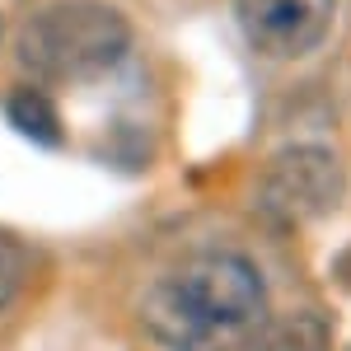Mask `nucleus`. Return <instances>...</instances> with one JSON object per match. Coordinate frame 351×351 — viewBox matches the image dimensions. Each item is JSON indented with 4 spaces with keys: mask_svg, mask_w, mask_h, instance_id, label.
I'll use <instances>...</instances> for the list:
<instances>
[{
    "mask_svg": "<svg viewBox=\"0 0 351 351\" xmlns=\"http://www.w3.org/2000/svg\"><path fill=\"white\" fill-rule=\"evenodd\" d=\"M19 281H24V258H19V248H14V243L0 234V309L14 300Z\"/></svg>",
    "mask_w": 351,
    "mask_h": 351,
    "instance_id": "7",
    "label": "nucleus"
},
{
    "mask_svg": "<svg viewBox=\"0 0 351 351\" xmlns=\"http://www.w3.org/2000/svg\"><path fill=\"white\" fill-rule=\"evenodd\" d=\"M337 178H342V169H337L332 155H324V150H295V155L271 164L267 192L276 202H300V211H324L328 202L337 197Z\"/></svg>",
    "mask_w": 351,
    "mask_h": 351,
    "instance_id": "4",
    "label": "nucleus"
},
{
    "mask_svg": "<svg viewBox=\"0 0 351 351\" xmlns=\"http://www.w3.org/2000/svg\"><path fill=\"white\" fill-rule=\"evenodd\" d=\"M127 47H132L127 19L99 0H61L38 10L19 43L24 66L52 84L99 80L127 56Z\"/></svg>",
    "mask_w": 351,
    "mask_h": 351,
    "instance_id": "2",
    "label": "nucleus"
},
{
    "mask_svg": "<svg viewBox=\"0 0 351 351\" xmlns=\"http://www.w3.org/2000/svg\"><path fill=\"white\" fill-rule=\"evenodd\" d=\"M337 0H234L243 38L263 56L291 61L324 43Z\"/></svg>",
    "mask_w": 351,
    "mask_h": 351,
    "instance_id": "3",
    "label": "nucleus"
},
{
    "mask_svg": "<svg viewBox=\"0 0 351 351\" xmlns=\"http://www.w3.org/2000/svg\"><path fill=\"white\" fill-rule=\"evenodd\" d=\"M328 332L319 319H281L271 328H258L248 351H324Z\"/></svg>",
    "mask_w": 351,
    "mask_h": 351,
    "instance_id": "5",
    "label": "nucleus"
},
{
    "mask_svg": "<svg viewBox=\"0 0 351 351\" xmlns=\"http://www.w3.org/2000/svg\"><path fill=\"white\" fill-rule=\"evenodd\" d=\"M5 112H10V122L28 136V141H43V145H52L56 136H61V122H56L52 104L43 99V94H33V89H19V94H10L5 99Z\"/></svg>",
    "mask_w": 351,
    "mask_h": 351,
    "instance_id": "6",
    "label": "nucleus"
},
{
    "mask_svg": "<svg viewBox=\"0 0 351 351\" xmlns=\"http://www.w3.org/2000/svg\"><path fill=\"white\" fill-rule=\"evenodd\" d=\"M141 319L164 351H239L267 324V291L248 258L211 248L164 271Z\"/></svg>",
    "mask_w": 351,
    "mask_h": 351,
    "instance_id": "1",
    "label": "nucleus"
}]
</instances>
